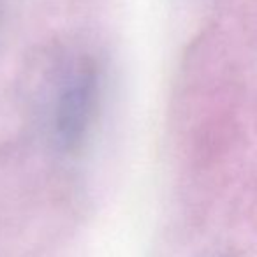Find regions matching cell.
<instances>
[{
  "label": "cell",
  "instance_id": "6da1fadb",
  "mask_svg": "<svg viewBox=\"0 0 257 257\" xmlns=\"http://www.w3.org/2000/svg\"><path fill=\"white\" fill-rule=\"evenodd\" d=\"M99 97V74L92 62H79L67 76L57 102V140L65 152H76L88 134Z\"/></svg>",
  "mask_w": 257,
  "mask_h": 257
}]
</instances>
